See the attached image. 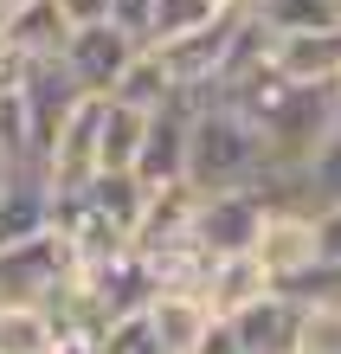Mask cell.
<instances>
[{"mask_svg":"<svg viewBox=\"0 0 341 354\" xmlns=\"http://www.w3.org/2000/svg\"><path fill=\"white\" fill-rule=\"evenodd\" d=\"M315 264L341 270V206H315Z\"/></svg>","mask_w":341,"mask_h":354,"instance_id":"44dd1931","label":"cell"},{"mask_svg":"<svg viewBox=\"0 0 341 354\" xmlns=\"http://www.w3.org/2000/svg\"><path fill=\"white\" fill-rule=\"evenodd\" d=\"M187 116H194V97H167L161 110H148L142 142H136V161H129V174L142 187L187 180Z\"/></svg>","mask_w":341,"mask_h":354,"instance_id":"8992f818","label":"cell"},{"mask_svg":"<svg viewBox=\"0 0 341 354\" xmlns=\"http://www.w3.org/2000/svg\"><path fill=\"white\" fill-rule=\"evenodd\" d=\"M232 7H212V0H148V19H142V46H167V39H187L200 32L206 19H219Z\"/></svg>","mask_w":341,"mask_h":354,"instance_id":"e0dca14e","label":"cell"},{"mask_svg":"<svg viewBox=\"0 0 341 354\" xmlns=\"http://www.w3.org/2000/svg\"><path fill=\"white\" fill-rule=\"evenodd\" d=\"M71 270H77V258L52 225L33 239H13V245H0V303H46Z\"/></svg>","mask_w":341,"mask_h":354,"instance_id":"7a4b0ae2","label":"cell"},{"mask_svg":"<svg viewBox=\"0 0 341 354\" xmlns=\"http://www.w3.org/2000/svg\"><path fill=\"white\" fill-rule=\"evenodd\" d=\"M52 225V187L39 168H13L7 187H0V245L13 239H33Z\"/></svg>","mask_w":341,"mask_h":354,"instance_id":"8fae6325","label":"cell"},{"mask_svg":"<svg viewBox=\"0 0 341 354\" xmlns=\"http://www.w3.org/2000/svg\"><path fill=\"white\" fill-rule=\"evenodd\" d=\"M7 7H13V0H7Z\"/></svg>","mask_w":341,"mask_h":354,"instance_id":"484cf974","label":"cell"},{"mask_svg":"<svg viewBox=\"0 0 341 354\" xmlns=\"http://www.w3.org/2000/svg\"><path fill=\"white\" fill-rule=\"evenodd\" d=\"M296 354H341V303H303Z\"/></svg>","mask_w":341,"mask_h":354,"instance_id":"ffe728a7","label":"cell"},{"mask_svg":"<svg viewBox=\"0 0 341 354\" xmlns=\"http://www.w3.org/2000/svg\"><path fill=\"white\" fill-rule=\"evenodd\" d=\"M296 206H341V110L335 122L322 129V142L303 155V168H296Z\"/></svg>","mask_w":341,"mask_h":354,"instance_id":"5bb4252c","label":"cell"},{"mask_svg":"<svg viewBox=\"0 0 341 354\" xmlns=\"http://www.w3.org/2000/svg\"><path fill=\"white\" fill-rule=\"evenodd\" d=\"M142 46V39H129L122 26H71L65 46H58V65L71 71V84L84 97H110V84L122 77V65H129V52Z\"/></svg>","mask_w":341,"mask_h":354,"instance_id":"5b68a950","label":"cell"},{"mask_svg":"<svg viewBox=\"0 0 341 354\" xmlns=\"http://www.w3.org/2000/svg\"><path fill=\"white\" fill-rule=\"evenodd\" d=\"M142 316H148V328H155V342H161V354H187L200 335H206V322H212V309H206V297L200 290H155V297L142 303Z\"/></svg>","mask_w":341,"mask_h":354,"instance_id":"9c48e42d","label":"cell"},{"mask_svg":"<svg viewBox=\"0 0 341 354\" xmlns=\"http://www.w3.org/2000/svg\"><path fill=\"white\" fill-rule=\"evenodd\" d=\"M187 354H245V348L232 342V328H225L219 316H212V322H206V335H200L194 348H187Z\"/></svg>","mask_w":341,"mask_h":354,"instance_id":"603a6c76","label":"cell"},{"mask_svg":"<svg viewBox=\"0 0 341 354\" xmlns=\"http://www.w3.org/2000/svg\"><path fill=\"white\" fill-rule=\"evenodd\" d=\"M13 168H33V161H7V155H0V187H7V174Z\"/></svg>","mask_w":341,"mask_h":354,"instance_id":"cb8c5ba5","label":"cell"},{"mask_svg":"<svg viewBox=\"0 0 341 354\" xmlns=\"http://www.w3.org/2000/svg\"><path fill=\"white\" fill-rule=\"evenodd\" d=\"M296 322H303V303L290 290H264L258 303H245L239 316H225L232 342L245 354H296Z\"/></svg>","mask_w":341,"mask_h":354,"instance_id":"ba28073f","label":"cell"},{"mask_svg":"<svg viewBox=\"0 0 341 354\" xmlns=\"http://www.w3.org/2000/svg\"><path fill=\"white\" fill-rule=\"evenodd\" d=\"M77 200L91 206V213L110 225L116 239H129L136 232V219H142V200H148V187L122 168V174H91V187H77Z\"/></svg>","mask_w":341,"mask_h":354,"instance_id":"4fadbf2b","label":"cell"},{"mask_svg":"<svg viewBox=\"0 0 341 354\" xmlns=\"http://www.w3.org/2000/svg\"><path fill=\"white\" fill-rule=\"evenodd\" d=\"M91 354H161V342H155V328H148L142 309H129V316H110L97 328Z\"/></svg>","mask_w":341,"mask_h":354,"instance_id":"d6986e66","label":"cell"},{"mask_svg":"<svg viewBox=\"0 0 341 354\" xmlns=\"http://www.w3.org/2000/svg\"><path fill=\"white\" fill-rule=\"evenodd\" d=\"M258 225H264V194L258 187H225V194H194L187 239L206 258H232V252H251Z\"/></svg>","mask_w":341,"mask_h":354,"instance_id":"3957f363","label":"cell"},{"mask_svg":"<svg viewBox=\"0 0 341 354\" xmlns=\"http://www.w3.org/2000/svg\"><path fill=\"white\" fill-rule=\"evenodd\" d=\"M0 19H7V0H0Z\"/></svg>","mask_w":341,"mask_h":354,"instance_id":"d4e9b609","label":"cell"},{"mask_svg":"<svg viewBox=\"0 0 341 354\" xmlns=\"http://www.w3.org/2000/svg\"><path fill=\"white\" fill-rule=\"evenodd\" d=\"M251 258H258L270 290H290L315 270V219L309 206H264V225L251 239Z\"/></svg>","mask_w":341,"mask_h":354,"instance_id":"277c9868","label":"cell"},{"mask_svg":"<svg viewBox=\"0 0 341 354\" xmlns=\"http://www.w3.org/2000/svg\"><path fill=\"white\" fill-rule=\"evenodd\" d=\"M264 270H258V258H251V252H232V258H212L206 264V283H200V297H206V309H212V316H239V309L245 303H258L264 297Z\"/></svg>","mask_w":341,"mask_h":354,"instance_id":"7c38bea8","label":"cell"},{"mask_svg":"<svg viewBox=\"0 0 341 354\" xmlns=\"http://www.w3.org/2000/svg\"><path fill=\"white\" fill-rule=\"evenodd\" d=\"M58 13H65V26H103L110 19V0H52Z\"/></svg>","mask_w":341,"mask_h":354,"instance_id":"7402d4cb","label":"cell"},{"mask_svg":"<svg viewBox=\"0 0 341 354\" xmlns=\"http://www.w3.org/2000/svg\"><path fill=\"white\" fill-rule=\"evenodd\" d=\"M142 122H148V110H129V103H116V97L97 103V174H122L136 161Z\"/></svg>","mask_w":341,"mask_h":354,"instance_id":"9a60e30c","label":"cell"},{"mask_svg":"<svg viewBox=\"0 0 341 354\" xmlns=\"http://www.w3.org/2000/svg\"><path fill=\"white\" fill-rule=\"evenodd\" d=\"M0 354H58L52 316L39 303H0Z\"/></svg>","mask_w":341,"mask_h":354,"instance_id":"ac0fdd59","label":"cell"},{"mask_svg":"<svg viewBox=\"0 0 341 354\" xmlns=\"http://www.w3.org/2000/svg\"><path fill=\"white\" fill-rule=\"evenodd\" d=\"M110 97H116V103H129V110H161V103H167V97H181V91L167 84L161 58L148 52V46H136V52H129V65H122V77L110 84Z\"/></svg>","mask_w":341,"mask_h":354,"instance_id":"2e32d148","label":"cell"},{"mask_svg":"<svg viewBox=\"0 0 341 354\" xmlns=\"http://www.w3.org/2000/svg\"><path fill=\"white\" fill-rule=\"evenodd\" d=\"M264 136L245 110L225 97H194L187 116V187L194 194H225V187H264Z\"/></svg>","mask_w":341,"mask_h":354,"instance_id":"6da1fadb","label":"cell"},{"mask_svg":"<svg viewBox=\"0 0 341 354\" xmlns=\"http://www.w3.org/2000/svg\"><path fill=\"white\" fill-rule=\"evenodd\" d=\"M264 65L296 91L335 84L341 71V26H315V32H270L264 26Z\"/></svg>","mask_w":341,"mask_h":354,"instance_id":"52a82bcc","label":"cell"},{"mask_svg":"<svg viewBox=\"0 0 341 354\" xmlns=\"http://www.w3.org/2000/svg\"><path fill=\"white\" fill-rule=\"evenodd\" d=\"M65 13L52 7V0H13L7 19H0V46H7L13 58H58V46H65Z\"/></svg>","mask_w":341,"mask_h":354,"instance_id":"30bf717a","label":"cell"}]
</instances>
